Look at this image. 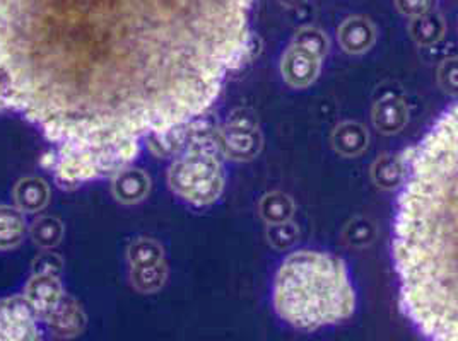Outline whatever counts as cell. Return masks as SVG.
I'll list each match as a JSON object with an SVG mask.
<instances>
[{
	"instance_id": "1",
	"label": "cell",
	"mask_w": 458,
	"mask_h": 341,
	"mask_svg": "<svg viewBox=\"0 0 458 341\" xmlns=\"http://www.w3.org/2000/svg\"><path fill=\"white\" fill-rule=\"evenodd\" d=\"M255 0H0V112L55 147L62 190L202 118L250 52Z\"/></svg>"
},
{
	"instance_id": "2",
	"label": "cell",
	"mask_w": 458,
	"mask_h": 341,
	"mask_svg": "<svg viewBox=\"0 0 458 341\" xmlns=\"http://www.w3.org/2000/svg\"><path fill=\"white\" fill-rule=\"evenodd\" d=\"M392 253L407 318L429 341H458V104L407 164Z\"/></svg>"
},
{
	"instance_id": "3",
	"label": "cell",
	"mask_w": 458,
	"mask_h": 341,
	"mask_svg": "<svg viewBox=\"0 0 458 341\" xmlns=\"http://www.w3.org/2000/svg\"><path fill=\"white\" fill-rule=\"evenodd\" d=\"M274 307L284 321L303 331L347 320L356 295L345 263L322 251L289 254L276 275Z\"/></svg>"
},
{
	"instance_id": "4",
	"label": "cell",
	"mask_w": 458,
	"mask_h": 341,
	"mask_svg": "<svg viewBox=\"0 0 458 341\" xmlns=\"http://www.w3.org/2000/svg\"><path fill=\"white\" fill-rule=\"evenodd\" d=\"M200 118L189 123V142L185 152L174 159L168 170L173 193L195 207L217 202L225 191V168L221 161L219 132H212Z\"/></svg>"
},
{
	"instance_id": "5",
	"label": "cell",
	"mask_w": 458,
	"mask_h": 341,
	"mask_svg": "<svg viewBox=\"0 0 458 341\" xmlns=\"http://www.w3.org/2000/svg\"><path fill=\"white\" fill-rule=\"evenodd\" d=\"M219 146L226 159L238 162L253 161L264 147L257 114L249 108L233 110L219 130Z\"/></svg>"
},
{
	"instance_id": "6",
	"label": "cell",
	"mask_w": 458,
	"mask_h": 341,
	"mask_svg": "<svg viewBox=\"0 0 458 341\" xmlns=\"http://www.w3.org/2000/svg\"><path fill=\"white\" fill-rule=\"evenodd\" d=\"M0 341H43L38 314L24 295L0 299Z\"/></svg>"
},
{
	"instance_id": "7",
	"label": "cell",
	"mask_w": 458,
	"mask_h": 341,
	"mask_svg": "<svg viewBox=\"0 0 458 341\" xmlns=\"http://www.w3.org/2000/svg\"><path fill=\"white\" fill-rule=\"evenodd\" d=\"M322 58L300 45H293L281 58V76L287 84L296 89L308 87L320 76Z\"/></svg>"
},
{
	"instance_id": "8",
	"label": "cell",
	"mask_w": 458,
	"mask_h": 341,
	"mask_svg": "<svg viewBox=\"0 0 458 341\" xmlns=\"http://www.w3.org/2000/svg\"><path fill=\"white\" fill-rule=\"evenodd\" d=\"M24 299L38 314L39 320L47 318L52 311H55L60 301L64 299V285L60 277L50 273H33L24 287Z\"/></svg>"
},
{
	"instance_id": "9",
	"label": "cell",
	"mask_w": 458,
	"mask_h": 341,
	"mask_svg": "<svg viewBox=\"0 0 458 341\" xmlns=\"http://www.w3.org/2000/svg\"><path fill=\"white\" fill-rule=\"evenodd\" d=\"M41 321L47 324L48 331L58 340H72L79 335H82L88 322V316L82 305L77 303L74 297L65 294L64 299L55 307V311H52Z\"/></svg>"
},
{
	"instance_id": "10",
	"label": "cell",
	"mask_w": 458,
	"mask_h": 341,
	"mask_svg": "<svg viewBox=\"0 0 458 341\" xmlns=\"http://www.w3.org/2000/svg\"><path fill=\"white\" fill-rule=\"evenodd\" d=\"M151 191V178L139 168H123L112 178V193L116 202L123 205H135L144 202Z\"/></svg>"
},
{
	"instance_id": "11",
	"label": "cell",
	"mask_w": 458,
	"mask_h": 341,
	"mask_svg": "<svg viewBox=\"0 0 458 341\" xmlns=\"http://www.w3.org/2000/svg\"><path fill=\"white\" fill-rule=\"evenodd\" d=\"M344 52L351 55H361L373 48L377 41V28L363 16H352L344 21L337 31Z\"/></svg>"
},
{
	"instance_id": "12",
	"label": "cell",
	"mask_w": 458,
	"mask_h": 341,
	"mask_svg": "<svg viewBox=\"0 0 458 341\" xmlns=\"http://www.w3.org/2000/svg\"><path fill=\"white\" fill-rule=\"evenodd\" d=\"M373 127L383 135L402 132L409 121V108L397 96H385L375 103L371 112Z\"/></svg>"
},
{
	"instance_id": "13",
	"label": "cell",
	"mask_w": 458,
	"mask_h": 341,
	"mask_svg": "<svg viewBox=\"0 0 458 341\" xmlns=\"http://www.w3.org/2000/svg\"><path fill=\"white\" fill-rule=\"evenodd\" d=\"M16 207L26 213H38L50 202V187L38 176H26L14 187Z\"/></svg>"
},
{
	"instance_id": "14",
	"label": "cell",
	"mask_w": 458,
	"mask_h": 341,
	"mask_svg": "<svg viewBox=\"0 0 458 341\" xmlns=\"http://www.w3.org/2000/svg\"><path fill=\"white\" fill-rule=\"evenodd\" d=\"M407 178V162L397 154H383L371 166L373 183L385 191L399 190Z\"/></svg>"
},
{
	"instance_id": "15",
	"label": "cell",
	"mask_w": 458,
	"mask_h": 341,
	"mask_svg": "<svg viewBox=\"0 0 458 341\" xmlns=\"http://www.w3.org/2000/svg\"><path fill=\"white\" fill-rule=\"evenodd\" d=\"M369 144V133L358 121H344L332 133V147L343 157L361 155Z\"/></svg>"
},
{
	"instance_id": "16",
	"label": "cell",
	"mask_w": 458,
	"mask_h": 341,
	"mask_svg": "<svg viewBox=\"0 0 458 341\" xmlns=\"http://www.w3.org/2000/svg\"><path fill=\"white\" fill-rule=\"evenodd\" d=\"M28 232V222L18 207L0 205V251L20 246Z\"/></svg>"
},
{
	"instance_id": "17",
	"label": "cell",
	"mask_w": 458,
	"mask_h": 341,
	"mask_svg": "<svg viewBox=\"0 0 458 341\" xmlns=\"http://www.w3.org/2000/svg\"><path fill=\"white\" fill-rule=\"evenodd\" d=\"M445 20L439 12L429 11L422 16L412 18L409 24V35L420 46H433L445 37Z\"/></svg>"
},
{
	"instance_id": "18",
	"label": "cell",
	"mask_w": 458,
	"mask_h": 341,
	"mask_svg": "<svg viewBox=\"0 0 458 341\" xmlns=\"http://www.w3.org/2000/svg\"><path fill=\"white\" fill-rule=\"evenodd\" d=\"M294 212L296 205L293 198L283 191H270L259 202V213L268 226L289 222L294 217Z\"/></svg>"
},
{
	"instance_id": "19",
	"label": "cell",
	"mask_w": 458,
	"mask_h": 341,
	"mask_svg": "<svg viewBox=\"0 0 458 341\" xmlns=\"http://www.w3.org/2000/svg\"><path fill=\"white\" fill-rule=\"evenodd\" d=\"M131 268H146L166 262L165 249L153 237H137L127 249Z\"/></svg>"
},
{
	"instance_id": "20",
	"label": "cell",
	"mask_w": 458,
	"mask_h": 341,
	"mask_svg": "<svg viewBox=\"0 0 458 341\" xmlns=\"http://www.w3.org/2000/svg\"><path fill=\"white\" fill-rule=\"evenodd\" d=\"M65 234L64 222L54 215L38 217L30 229V236L33 243L41 249H54L57 247Z\"/></svg>"
},
{
	"instance_id": "21",
	"label": "cell",
	"mask_w": 458,
	"mask_h": 341,
	"mask_svg": "<svg viewBox=\"0 0 458 341\" xmlns=\"http://www.w3.org/2000/svg\"><path fill=\"white\" fill-rule=\"evenodd\" d=\"M168 280V263L163 262L159 265L146 268H131V282L135 290L140 294H154L161 290Z\"/></svg>"
},
{
	"instance_id": "22",
	"label": "cell",
	"mask_w": 458,
	"mask_h": 341,
	"mask_svg": "<svg viewBox=\"0 0 458 341\" xmlns=\"http://www.w3.org/2000/svg\"><path fill=\"white\" fill-rule=\"evenodd\" d=\"M378 236L377 224L368 217H354L345 224L343 230L344 243L349 247L361 249L375 243Z\"/></svg>"
},
{
	"instance_id": "23",
	"label": "cell",
	"mask_w": 458,
	"mask_h": 341,
	"mask_svg": "<svg viewBox=\"0 0 458 341\" xmlns=\"http://www.w3.org/2000/svg\"><path fill=\"white\" fill-rule=\"evenodd\" d=\"M293 45L303 46L306 50L313 52L315 55H318L322 60L327 57L328 48H330L328 37L325 35L322 29H318L315 26H305V28L298 29L294 38H293Z\"/></svg>"
},
{
	"instance_id": "24",
	"label": "cell",
	"mask_w": 458,
	"mask_h": 341,
	"mask_svg": "<svg viewBox=\"0 0 458 341\" xmlns=\"http://www.w3.org/2000/svg\"><path fill=\"white\" fill-rule=\"evenodd\" d=\"M268 245L277 251H286L294 246L300 239V229L291 220L284 224H272L266 230Z\"/></svg>"
},
{
	"instance_id": "25",
	"label": "cell",
	"mask_w": 458,
	"mask_h": 341,
	"mask_svg": "<svg viewBox=\"0 0 458 341\" xmlns=\"http://www.w3.org/2000/svg\"><path fill=\"white\" fill-rule=\"evenodd\" d=\"M438 84L446 95L458 97V57L446 58L439 63Z\"/></svg>"
},
{
	"instance_id": "26",
	"label": "cell",
	"mask_w": 458,
	"mask_h": 341,
	"mask_svg": "<svg viewBox=\"0 0 458 341\" xmlns=\"http://www.w3.org/2000/svg\"><path fill=\"white\" fill-rule=\"evenodd\" d=\"M31 266L33 273H50L60 277L64 271V258L57 253H52V249H45L33 260Z\"/></svg>"
},
{
	"instance_id": "27",
	"label": "cell",
	"mask_w": 458,
	"mask_h": 341,
	"mask_svg": "<svg viewBox=\"0 0 458 341\" xmlns=\"http://www.w3.org/2000/svg\"><path fill=\"white\" fill-rule=\"evenodd\" d=\"M399 12L407 18H418L431 11L433 0H395Z\"/></svg>"
},
{
	"instance_id": "28",
	"label": "cell",
	"mask_w": 458,
	"mask_h": 341,
	"mask_svg": "<svg viewBox=\"0 0 458 341\" xmlns=\"http://www.w3.org/2000/svg\"><path fill=\"white\" fill-rule=\"evenodd\" d=\"M306 0H279L281 5H284L287 9H296V7H301L305 4Z\"/></svg>"
}]
</instances>
